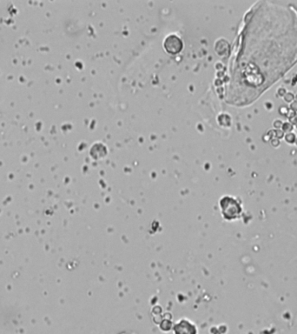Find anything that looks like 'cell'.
<instances>
[{"label":"cell","mask_w":297,"mask_h":334,"mask_svg":"<svg viewBox=\"0 0 297 334\" xmlns=\"http://www.w3.org/2000/svg\"><path fill=\"white\" fill-rule=\"evenodd\" d=\"M163 46L169 53L177 54V53L182 51L183 44H182V41L179 37L172 34V35L167 37L165 39Z\"/></svg>","instance_id":"1"},{"label":"cell","mask_w":297,"mask_h":334,"mask_svg":"<svg viewBox=\"0 0 297 334\" xmlns=\"http://www.w3.org/2000/svg\"><path fill=\"white\" fill-rule=\"evenodd\" d=\"M221 207L222 208V213L224 217H229V219H233L235 215L239 212V207L237 201L231 198H224L221 201Z\"/></svg>","instance_id":"2"},{"label":"cell","mask_w":297,"mask_h":334,"mask_svg":"<svg viewBox=\"0 0 297 334\" xmlns=\"http://www.w3.org/2000/svg\"><path fill=\"white\" fill-rule=\"evenodd\" d=\"M286 141L289 143H293L296 139V136L294 135L293 133H288L285 137Z\"/></svg>","instance_id":"3"},{"label":"cell","mask_w":297,"mask_h":334,"mask_svg":"<svg viewBox=\"0 0 297 334\" xmlns=\"http://www.w3.org/2000/svg\"><path fill=\"white\" fill-rule=\"evenodd\" d=\"M293 94H292V93H290V92H288V93H287V95L285 96V100L287 101V102H291V101L293 100Z\"/></svg>","instance_id":"4"},{"label":"cell","mask_w":297,"mask_h":334,"mask_svg":"<svg viewBox=\"0 0 297 334\" xmlns=\"http://www.w3.org/2000/svg\"><path fill=\"white\" fill-rule=\"evenodd\" d=\"M292 130V125H290L289 124L286 123L283 125V131H290Z\"/></svg>","instance_id":"5"},{"label":"cell","mask_w":297,"mask_h":334,"mask_svg":"<svg viewBox=\"0 0 297 334\" xmlns=\"http://www.w3.org/2000/svg\"><path fill=\"white\" fill-rule=\"evenodd\" d=\"M281 122L280 121V120H278V121H275V123H274V125H275V127H280L281 126Z\"/></svg>","instance_id":"6"},{"label":"cell","mask_w":297,"mask_h":334,"mask_svg":"<svg viewBox=\"0 0 297 334\" xmlns=\"http://www.w3.org/2000/svg\"><path fill=\"white\" fill-rule=\"evenodd\" d=\"M291 109H292L293 111H297V102H294V103L291 104Z\"/></svg>","instance_id":"7"}]
</instances>
